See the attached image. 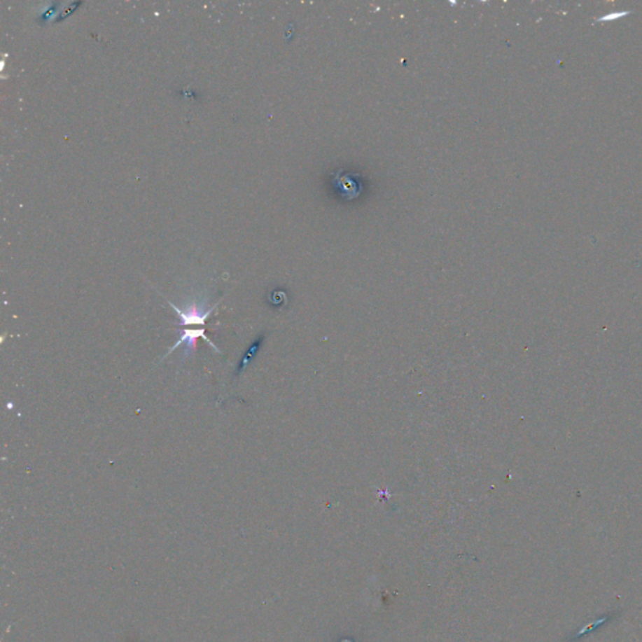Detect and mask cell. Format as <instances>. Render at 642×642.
<instances>
[{
	"label": "cell",
	"mask_w": 642,
	"mask_h": 642,
	"mask_svg": "<svg viewBox=\"0 0 642 642\" xmlns=\"http://www.w3.org/2000/svg\"><path fill=\"white\" fill-rule=\"evenodd\" d=\"M264 342V336L258 337L255 340V342L252 344L251 347L249 348V350L246 351V354L244 355V358L241 359L240 363H239V366H237V374H241L246 369L249 364L253 361V358L256 356V354L258 353V349L261 347V344Z\"/></svg>",
	"instance_id": "obj_3"
},
{
	"label": "cell",
	"mask_w": 642,
	"mask_h": 642,
	"mask_svg": "<svg viewBox=\"0 0 642 642\" xmlns=\"http://www.w3.org/2000/svg\"><path fill=\"white\" fill-rule=\"evenodd\" d=\"M622 15H624V13H616V14H610V15H607V17L602 19H603V20H610V19H616L618 18V17H622ZM602 19H601V20H602Z\"/></svg>",
	"instance_id": "obj_4"
},
{
	"label": "cell",
	"mask_w": 642,
	"mask_h": 642,
	"mask_svg": "<svg viewBox=\"0 0 642 642\" xmlns=\"http://www.w3.org/2000/svg\"><path fill=\"white\" fill-rule=\"evenodd\" d=\"M200 337H202L204 342H207L210 345L211 348L214 349L217 353H221V350L217 348L216 345L214 344V342L211 340L209 336H206L204 334V328H198V329H186V330L182 331V334L180 336V340L174 344L172 348L168 350L167 354L165 355V358L169 355V353L174 351L176 349L180 348L181 345H186L185 348V354L190 355L191 353H193L196 350V345H197V340Z\"/></svg>",
	"instance_id": "obj_2"
},
{
	"label": "cell",
	"mask_w": 642,
	"mask_h": 642,
	"mask_svg": "<svg viewBox=\"0 0 642 642\" xmlns=\"http://www.w3.org/2000/svg\"><path fill=\"white\" fill-rule=\"evenodd\" d=\"M167 302L169 304V307L177 312L179 319H180V324H179L180 326H201V328H204L206 320L209 319L211 314L216 309L217 305L220 304V301H218L216 305L209 307L207 304H202V302L198 304L196 301H193L185 309H181V307H176L174 302H171V301H167Z\"/></svg>",
	"instance_id": "obj_1"
}]
</instances>
